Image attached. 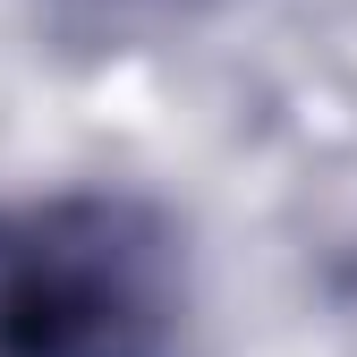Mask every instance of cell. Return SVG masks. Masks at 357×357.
<instances>
[{
    "instance_id": "obj_1",
    "label": "cell",
    "mask_w": 357,
    "mask_h": 357,
    "mask_svg": "<svg viewBox=\"0 0 357 357\" xmlns=\"http://www.w3.org/2000/svg\"><path fill=\"white\" fill-rule=\"evenodd\" d=\"M0 357H196L178 221L137 188L0 204Z\"/></svg>"
}]
</instances>
